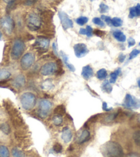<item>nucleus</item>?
Instances as JSON below:
<instances>
[{
	"instance_id": "40",
	"label": "nucleus",
	"mask_w": 140,
	"mask_h": 157,
	"mask_svg": "<svg viewBox=\"0 0 140 157\" xmlns=\"http://www.w3.org/2000/svg\"><path fill=\"white\" fill-rule=\"evenodd\" d=\"M135 17H137V14H136L135 6L131 7L129 9V15H128V17L131 19H133L135 18Z\"/></svg>"
},
{
	"instance_id": "25",
	"label": "nucleus",
	"mask_w": 140,
	"mask_h": 157,
	"mask_svg": "<svg viewBox=\"0 0 140 157\" xmlns=\"http://www.w3.org/2000/svg\"><path fill=\"white\" fill-rule=\"evenodd\" d=\"M13 157H26V155L23 151L19 150L17 147H13L11 150Z\"/></svg>"
},
{
	"instance_id": "2",
	"label": "nucleus",
	"mask_w": 140,
	"mask_h": 157,
	"mask_svg": "<svg viewBox=\"0 0 140 157\" xmlns=\"http://www.w3.org/2000/svg\"><path fill=\"white\" fill-rule=\"evenodd\" d=\"M20 103L24 110L28 111L31 110L36 104V97L32 92H24L20 97Z\"/></svg>"
},
{
	"instance_id": "49",
	"label": "nucleus",
	"mask_w": 140,
	"mask_h": 157,
	"mask_svg": "<svg viewBox=\"0 0 140 157\" xmlns=\"http://www.w3.org/2000/svg\"><path fill=\"white\" fill-rule=\"evenodd\" d=\"M79 33L80 35H86V29H80L79 30Z\"/></svg>"
},
{
	"instance_id": "35",
	"label": "nucleus",
	"mask_w": 140,
	"mask_h": 157,
	"mask_svg": "<svg viewBox=\"0 0 140 157\" xmlns=\"http://www.w3.org/2000/svg\"><path fill=\"white\" fill-rule=\"evenodd\" d=\"M52 149L55 153H60L62 152L63 146L62 145L59 144V143H56V144L53 145Z\"/></svg>"
},
{
	"instance_id": "23",
	"label": "nucleus",
	"mask_w": 140,
	"mask_h": 157,
	"mask_svg": "<svg viewBox=\"0 0 140 157\" xmlns=\"http://www.w3.org/2000/svg\"><path fill=\"white\" fill-rule=\"evenodd\" d=\"M117 115H118V113H117L109 114L104 118V119H103V122L105 123H109L113 122V121L116 119Z\"/></svg>"
},
{
	"instance_id": "50",
	"label": "nucleus",
	"mask_w": 140,
	"mask_h": 157,
	"mask_svg": "<svg viewBox=\"0 0 140 157\" xmlns=\"http://www.w3.org/2000/svg\"><path fill=\"white\" fill-rule=\"evenodd\" d=\"M128 157H138V156H137V155H130Z\"/></svg>"
},
{
	"instance_id": "24",
	"label": "nucleus",
	"mask_w": 140,
	"mask_h": 157,
	"mask_svg": "<svg viewBox=\"0 0 140 157\" xmlns=\"http://www.w3.org/2000/svg\"><path fill=\"white\" fill-rule=\"evenodd\" d=\"M102 90L103 92H106V93L110 94L113 90V87L111 85V83L108 81H105L102 85Z\"/></svg>"
},
{
	"instance_id": "26",
	"label": "nucleus",
	"mask_w": 140,
	"mask_h": 157,
	"mask_svg": "<svg viewBox=\"0 0 140 157\" xmlns=\"http://www.w3.org/2000/svg\"><path fill=\"white\" fill-rule=\"evenodd\" d=\"M0 157H10L9 150L4 145H0Z\"/></svg>"
},
{
	"instance_id": "34",
	"label": "nucleus",
	"mask_w": 140,
	"mask_h": 157,
	"mask_svg": "<svg viewBox=\"0 0 140 157\" xmlns=\"http://www.w3.org/2000/svg\"><path fill=\"white\" fill-rule=\"evenodd\" d=\"M92 21H93V23L94 24H96V26H100V27H105V22L103 21L100 18L94 17L93 19V20H92Z\"/></svg>"
},
{
	"instance_id": "16",
	"label": "nucleus",
	"mask_w": 140,
	"mask_h": 157,
	"mask_svg": "<svg viewBox=\"0 0 140 157\" xmlns=\"http://www.w3.org/2000/svg\"><path fill=\"white\" fill-rule=\"evenodd\" d=\"M81 75L85 80H89V78L94 76L93 68L89 65L84 66L82 70V72H81Z\"/></svg>"
},
{
	"instance_id": "51",
	"label": "nucleus",
	"mask_w": 140,
	"mask_h": 157,
	"mask_svg": "<svg viewBox=\"0 0 140 157\" xmlns=\"http://www.w3.org/2000/svg\"><path fill=\"white\" fill-rule=\"evenodd\" d=\"M3 1H4L6 3H8V2H10V1H12V0H3Z\"/></svg>"
},
{
	"instance_id": "6",
	"label": "nucleus",
	"mask_w": 140,
	"mask_h": 157,
	"mask_svg": "<svg viewBox=\"0 0 140 157\" xmlns=\"http://www.w3.org/2000/svg\"><path fill=\"white\" fill-rule=\"evenodd\" d=\"M0 26L7 35H10L13 33L15 29V21L10 16H5L0 19Z\"/></svg>"
},
{
	"instance_id": "3",
	"label": "nucleus",
	"mask_w": 140,
	"mask_h": 157,
	"mask_svg": "<svg viewBox=\"0 0 140 157\" xmlns=\"http://www.w3.org/2000/svg\"><path fill=\"white\" fill-rule=\"evenodd\" d=\"M42 21L40 16L35 13H30L27 15L26 26L30 31H37L41 29Z\"/></svg>"
},
{
	"instance_id": "55",
	"label": "nucleus",
	"mask_w": 140,
	"mask_h": 157,
	"mask_svg": "<svg viewBox=\"0 0 140 157\" xmlns=\"http://www.w3.org/2000/svg\"><path fill=\"white\" fill-rule=\"evenodd\" d=\"M89 1H90V2H94V1H95V0H89Z\"/></svg>"
},
{
	"instance_id": "32",
	"label": "nucleus",
	"mask_w": 140,
	"mask_h": 157,
	"mask_svg": "<svg viewBox=\"0 0 140 157\" xmlns=\"http://www.w3.org/2000/svg\"><path fill=\"white\" fill-rule=\"evenodd\" d=\"M53 87H54V85L52 84L51 79H47L42 83V88L46 90L52 89Z\"/></svg>"
},
{
	"instance_id": "31",
	"label": "nucleus",
	"mask_w": 140,
	"mask_h": 157,
	"mask_svg": "<svg viewBox=\"0 0 140 157\" xmlns=\"http://www.w3.org/2000/svg\"><path fill=\"white\" fill-rule=\"evenodd\" d=\"M123 24V21L120 18L114 17L112 18L111 20V26L114 27H120Z\"/></svg>"
},
{
	"instance_id": "13",
	"label": "nucleus",
	"mask_w": 140,
	"mask_h": 157,
	"mask_svg": "<svg viewBox=\"0 0 140 157\" xmlns=\"http://www.w3.org/2000/svg\"><path fill=\"white\" fill-rule=\"evenodd\" d=\"M26 85V78L23 75H19L12 81V86L15 88L21 89Z\"/></svg>"
},
{
	"instance_id": "41",
	"label": "nucleus",
	"mask_w": 140,
	"mask_h": 157,
	"mask_svg": "<svg viewBox=\"0 0 140 157\" xmlns=\"http://www.w3.org/2000/svg\"><path fill=\"white\" fill-rule=\"evenodd\" d=\"M102 20L105 21L106 24L109 25V26H111V20L112 18L109 16H105V15H102L101 17Z\"/></svg>"
},
{
	"instance_id": "11",
	"label": "nucleus",
	"mask_w": 140,
	"mask_h": 157,
	"mask_svg": "<svg viewBox=\"0 0 140 157\" xmlns=\"http://www.w3.org/2000/svg\"><path fill=\"white\" fill-rule=\"evenodd\" d=\"M58 17L60 19L61 25H62L63 29L67 30L69 29H72L74 26V23L71 19L69 17V16L66 13L63 11H59L58 12Z\"/></svg>"
},
{
	"instance_id": "5",
	"label": "nucleus",
	"mask_w": 140,
	"mask_h": 157,
	"mask_svg": "<svg viewBox=\"0 0 140 157\" xmlns=\"http://www.w3.org/2000/svg\"><path fill=\"white\" fill-rule=\"evenodd\" d=\"M52 108V103L47 99H41L39 103L37 113L42 119H45L49 116Z\"/></svg>"
},
{
	"instance_id": "39",
	"label": "nucleus",
	"mask_w": 140,
	"mask_h": 157,
	"mask_svg": "<svg viewBox=\"0 0 140 157\" xmlns=\"http://www.w3.org/2000/svg\"><path fill=\"white\" fill-rule=\"evenodd\" d=\"M38 0H21V2L25 6H32Z\"/></svg>"
},
{
	"instance_id": "52",
	"label": "nucleus",
	"mask_w": 140,
	"mask_h": 157,
	"mask_svg": "<svg viewBox=\"0 0 140 157\" xmlns=\"http://www.w3.org/2000/svg\"><path fill=\"white\" fill-rule=\"evenodd\" d=\"M138 84L139 88H140V78H139V79H138Z\"/></svg>"
},
{
	"instance_id": "42",
	"label": "nucleus",
	"mask_w": 140,
	"mask_h": 157,
	"mask_svg": "<svg viewBox=\"0 0 140 157\" xmlns=\"http://www.w3.org/2000/svg\"><path fill=\"white\" fill-rule=\"evenodd\" d=\"M94 33L95 35H96V36H98V37H104V36L105 35V32L104 31H102V30H100L99 29H95L94 30Z\"/></svg>"
},
{
	"instance_id": "15",
	"label": "nucleus",
	"mask_w": 140,
	"mask_h": 157,
	"mask_svg": "<svg viewBox=\"0 0 140 157\" xmlns=\"http://www.w3.org/2000/svg\"><path fill=\"white\" fill-rule=\"evenodd\" d=\"M53 17H54V13L51 10H44L41 14V19L44 23L50 24L52 21Z\"/></svg>"
},
{
	"instance_id": "29",
	"label": "nucleus",
	"mask_w": 140,
	"mask_h": 157,
	"mask_svg": "<svg viewBox=\"0 0 140 157\" xmlns=\"http://www.w3.org/2000/svg\"><path fill=\"white\" fill-rule=\"evenodd\" d=\"M0 130H1L3 133L6 134H9L10 133V125L8 124L7 123H3L0 124Z\"/></svg>"
},
{
	"instance_id": "27",
	"label": "nucleus",
	"mask_w": 140,
	"mask_h": 157,
	"mask_svg": "<svg viewBox=\"0 0 140 157\" xmlns=\"http://www.w3.org/2000/svg\"><path fill=\"white\" fill-rule=\"evenodd\" d=\"M52 122L54 125L56 126H60L62 125L63 122V118L61 115H58V114H55V115L52 117Z\"/></svg>"
},
{
	"instance_id": "43",
	"label": "nucleus",
	"mask_w": 140,
	"mask_h": 157,
	"mask_svg": "<svg viewBox=\"0 0 140 157\" xmlns=\"http://www.w3.org/2000/svg\"><path fill=\"white\" fill-rule=\"evenodd\" d=\"M86 32H87L86 35L88 37H91L92 35H93V33H94V30H93V29H92V28L90 26H87Z\"/></svg>"
},
{
	"instance_id": "56",
	"label": "nucleus",
	"mask_w": 140,
	"mask_h": 157,
	"mask_svg": "<svg viewBox=\"0 0 140 157\" xmlns=\"http://www.w3.org/2000/svg\"><path fill=\"white\" fill-rule=\"evenodd\" d=\"M139 46H140V43H139Z\"/></svg>"
},
{
	"instance_id": "19",
	"label": "nucleus",
	"mask_w": 140,
	"mask_h": 157,
	"mask_svg": "<svg viewBox=\"0 0 140 157\" xmlns=\"http://www.w3.org/2000/svg\"><path fill=\"white\" fill-rule=\"evenodd\" d=\"M113 37L119 42H124L127 40V37L126 35L120 30H116L113 33Z\"/></svg>"
},
{
	"instance_id": "21",
	"label": "nucleus",
	"mask_w": 140,
	"mask_h": 157,
	"mask_svg": "<svg viewBox=\"0 0 140 157\" xmlns=\"http://www.w3.org/2000/svg\"><path fill=\"white\" fill-rule=\"evenodd\" d=\"M11 77V73L6 69H0V81L7 80Z\"/></svg>"
},
{
	"instance_id": "1",
	"label": "nucleus",
	"mask_w": 140,
	"mask_h": 157,
	"mask_svg": "<svg viewBox=\"0 0 140 157\" xmlns=\"http://www.w3.org/2000/svg\"><path fill=\"white\" fill-rule=\"evenodd\" d=\"M102 152L105 157H123L124 151L121 145L116 141H109L102 145Z\"/></svg>"
},
{
	"instance_id": "44",
	"label": "nucleus",
	"mask_w": 140,
	"mask_h": 157,
	"mask_svg": "<svg viewBox=\"0 0 140 157\" xmlns=\"http://www.w3.org/2000/svg\"><path fill=\"white\" fill-rule=\"evenodd\" d=\"M135 45V40L132 37H130L128 39V48H131Z\"/></svg>"
},
{
	"instance_id": "8",
	"label": "nucleus",
	"mask_w": 140,
	"mask_h": 157,
	"mask_svg": "<svg viewBox=\"0 0 140 157\" xmlns=\"http://www.w3.org/2000/svg\"><path fill=\"white\" fill-rule=\"evenodd\" d=\"M35 62V56L32 52L25 54L20 61V66L23 71H27L31 68Z\"/></svg>"
},
{
	"instance_id": "4",
	"label": "nucleus",
	"mask_w": 140,
	"mask_h": 157,
	"mask_svg": "<svg viewBox=\"0 0 140 157\" xmlns=\"http://www.w3.org/2000/svg\"><path fill=\"white\" fill-rule=\"evenodd\" d=\"M26 48L24 41L21 39H16L14 41L12 49H11L10 56L13 60H17L24 54Z\"/></svg>"
},
{
	"instance_id": "45",
	"label": "nucleus",
	"mask_w": 140,
	"mask_h": 157,
	"mask_svg": "<svg viewBox=\"0 0 140 157\" xmlns=\"http://www.w3.org/2000/svg\"><path fill=\"white\" fill-rule=\"evenodd\" d=\"M125 59H126V55H124V54H122V53H121V54H120L119 57H118V61H119L120 63L124 62Z\"/></svg>"
},
{
	"instance_id": "18",
	"label": "nucleus",
	"mask_w": 140,
	"mask_h": 157,
	"mask_svg": "<svg viewBox=\"0 0 140 157\" xmlns=\"http://www.w3.org/2000/svg\"><path fill=\"white\" fill-rule=\"evenodd\" d=\"M60 56L61 57V58H62L63 62H64V63H65V65L66 66L67 68H68L71 72H74L76 70L75 67L73 66L72 63H70L69 62V58L68 57V55H67L63 51L61 50V51H60Z\"/></svg>"
},
{
	"instance_id": "12",
	"label": "nucleus",
	"mask_w": 140,
	"mask_h": 157,
	"mask_svg": "<svg viewBox=\"0 0 140 157\" xmlns=\"http://www.w3.org/2000/svg\"><path fill=\"white\" fill-rule=\"evenodd\" d=\"M74 50L76 57L78 58H82L88 54L89 50L87 46L83 43H78L74 46Z\"/></svg>"
},
{
	"instance_id": "30",
	"label": "nucleus",
	"mask_w": 140,
	"mask_h": 157,
	"mask_svg": "<svg viewBox=\"0 0 140 157\" xmlns=\"http://www.w3.org/2000/svg\"><path fill=\"white\" fill-rule=\"evenodd\" d=\"M54 113L55 114H58V115L63 116V114H65V107L63 105H58L57 107L54 109Z\"/></svg>"
},
{
	"instance_id": "7",
	"label": "nucleus",
	"mask_w": 140,
	"mask_h": 157,
	"mask_svg": "<svg viewBox=\"0 0 140 157\" xmlns=\"http://www.w3.org/2000/svg\"><path fill=\"white\" fill-rule=\"evenodd\" d=\"M33 47L40 52H46L50 46V39L44 36H39Z\"/></svg>"
},
{
	"instance_id": "17",
	"label": "nucleus",
	"mask_w": 140,
	"mask_h": 157,
	"mask_svg": "<svg viewBox=\"0 0 140 157\" xmlns=\"http://www.w3.org/2000/svg\"><path fill=\"white\" fill-rule=\"evenodd\" d=\"M90 136L91 134L89 132V131L88 130H84L82 132V133L80 134L79 137H78V143L79 144H85V143L89 141V139H90Z\"/></svg>"
},
{
	"instance_id": "54",
	"label": "nucleus",
	"mask_w": 140,
	"mask_h": 157,
	"mask_svg": "<svg viewBox=\"0 0 140 157\" xmlns=\"http://www.w3.org/2000/svg\"><path fill=\"white\" fill-rule=\"evenodd\" d=\"M2 37V33L0 32V39H1Z\"/></svg>"
},
{
	"instance_id": "37",
	"label": "nucleus",
	"mask_w": 140,
	"mask_h": 157,
	"mask_svg": "<svg viewBox=\"0 0 140 157\" xmlns=\"http://www.w3.org/2000/svg\"><path fill=\"white\" fill-rule=\"evenodd\" d=\"M133 140L135 144L140 145V131H137L133 134Z\"/></svg>"
},
{
	"instance_id": "33",
	"label": "nucleus",
	"mask_w": 140,
	"mask_h": 157,
	"mask_svg": "<svg viewBox=\"0 0 140 157\" xmlns=\"http://www.w3.org/2000/svg\"><path fill=\"white\" fill-rule=\"evenodd\" d=\"M88 20L89 19L88 17H80L76 19V24L79 25V26H82L87 23Z\"/></svg>"
},
{
	"instance_id": "14",
	"label": "nucleus",
	"mask_w": 140,
	"mask_h": 157,
	"mask_svg": "<svg viewBox=\"0 0 140 157\" xmlns=\"http://www.w3.org/2000/svg\"><path fill=\"white\" fill-rule=\"evenodd\" d=\"M73 137V134L71 129L68 127H65L63 128L61 134V139L65 144H68L72 141Z\"/></svg>"
},
{
	"instance_id": "36",
	"label": "nucleus",
	"mask_w": 140,
	"mask_h": 157,
	"mask_svg": "<svg viewBox=\"0 0 140 157\" xmlns=\"http://www.w3.org/2000/svg\"><path fill=\"white\" fill-rule=\"evenodd\" d=\"M109 10V8L107 5H106L104 3H101L100 4L99 7V12L100 13H107Z\"/></svg>"
},
{
	"instance_id": "28",
	"label": "nucleus",
	"mask_w": 140,
	"mask_h": 157,
	"mask_svg": "<svg viewBox=\"0 0 140 157\" xmlns=\"http://www.w3.org/2000/svg\"><path fill=\"white\" fill-rule=\"evenodd\" d=\"M96 77L100 80L105 79L106 77H107V71H106V70L105 68L100 69L97 72Z\"/></svg>"
},
{
	"instance_id": "10",
	"label": "nucleus",
	"mask_w": 140,
	"mask_h": 157,
	"mask_svg": "<svg viewBox=\"0 0 140 157\" xmlns=\"http://www.w3.org/2000/svg\"><path fill=\"white\" fill-rule=\"evenodd\" d=\"M123 105L130 109H138L140 108V99H137L130 94H127L124 98Z\"/></svg>"
},
{
	"instance_id": "47",
	"label": "nucleus",
	"mask_w": 140,
	"mask_h": 157,
	"mask_svg": "<svg viewBox=\"0 0 140 157\" xmlns=\"http://www.w3.org/2000/svg\"><path fill=\"white\" fill-rule=\"evenodd\" d=\"M137 17H140V4H137L136 6H135Z\"/></svg>"
},
{
	"instance_id": "9",
	"label": "nucleus",
	"mask_w": 140,
	"mask_h": 157,
	"mask_svg": "<svg viewBox=\"0 0 140 157\" xmlns=\"http://www.w3.org/2000/svg\"><path fill=\"white\" fill-rule=\"evenodd\" d=\"M58 72V66L54 62H47L41 66L40 72L43 76H50Z\"/></svg>"
},
{
	"instance_id": "46",
	"label": "nucleus",
	"mask_w": 140,
	"mask_h": 157,
	"mask_svg": "<svg viewBox=\"0 0 140 157\" xmlns=\"http://www.w3.org/2000/svg\"><path fill=\"white\" fill-rule=\"evenodd\" d=\"M52 47H53V51H54V54L58 56V48H57V43H53L52 44Z\"/></svg>"
},
{
	"instance_id": "20",
	"label": "nucleus",
	"mask_w": 140,
	"mask_h": 157,
	"mask_svg": "<svg viewBox=\"0 0 140 157\" xmlns=\"http://www.w3.org/2000/svg\"><path fill=\"white\" fill-rule=\"evenodd\" d=\"M19 3H21V0H12L8 2L6 6V12L8 13L15 10L19 4Z\"/></svg>"
},
{
	"instance_id": "38",
	"label": "nucleus",
	"mask_w": 140,
	"mask_h": 157,
	"mask_svg": "<svg viewBox=\"0 0 140 157\" xmlns=\"http://www.w3.org/2000/svg\"><path fill=\"white\" fill-rule=\"evenodd\" d=\"M139 53H140V51L138 49H134L133 50H132L129 55V60L133 59L138 57V56L139 55Z\"/></svg>"
},
{
	"instance_id": "53",
	"label": "nucleus",
	"mask_w": 140,
	"mask_h": 157,
	"mask_svg": "<svg viewBox=\"0 0 140 157\" xmlns=\"http://www.w3.org/2000/svg\"><path fill=\"white\" fill-rule=\"evenodd\" d=\"M138 122L140 123V114H139V116L138 117Z\"/></svg>"
},
{
	"instance_id": "22",
	"label": "nucleus",
	"mask_w": 140,
	"mask_h": 157,
	"mask_svg": "<svg viewBox=\"0 0 140 157\" xmlns=\"http://www.w3.org/2000/svg\"><path fill=\"white\" fill-rule=\"evenodd\" d=\"M121 73V69L117 68L116 71L114 72H111L110 75V80H109V82L111 83H115L116 82V80L117 77H119V75Z\"/></svg>"
},
{
	"instance_id": "48",
	"label": "nucleus",
	"mask_w": 140,
	"mask_h": 157,
	"mask_svg": "<svg viewBox=\"0 0 140 157\" xmlns=\"http://www.w3.org/2000/svg\"><path fill=\"white\" fill-rule=\"evenodd\" d=\"M102 109H103V110H105V111H110L112 108H108V106H107V104H106V103L103 102Z\"/></svg>"
}]
</instances>
